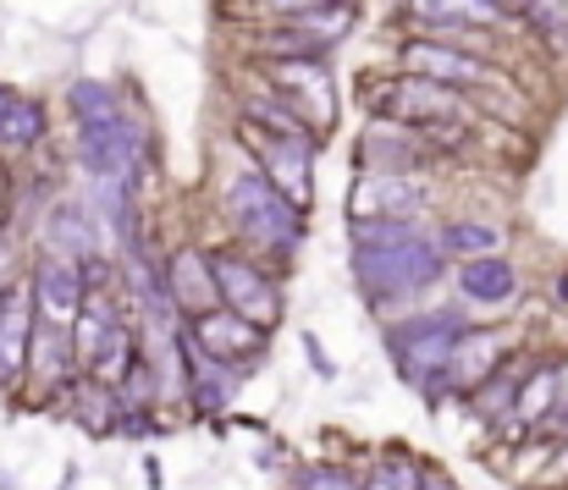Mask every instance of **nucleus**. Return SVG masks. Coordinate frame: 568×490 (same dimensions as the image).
Masks as SVG:
<instances>
[{
	"label": "nucleus",
	"instance_id": "5",
	"mask_svg": "<svg viewBox=\"0 0 568 490\" xmlns=\"http://www.w3.org/2000/svg\"><path fill=\"white\" fill-rule=\"evenodd\" d=\"M464 320L458 315H403V320H392L386 326V358H392V369H397V380H408V386H419L425 397H436V386H442V375H447V364H453V353H458V341H464Z\"/></svg>",
	"mask_w": 568,
	"mask_h": 490
},
{
	"label": "nucleus",
	"instance_id": "31",
	"mask_svg": "<svg viewBox=\"0 0 568 490\" xmlns=\"http://www.w3.org/2000/svg\"><path fill=\"white\" fill-rule=\"evenodd\" d=\"M558 293H564V298H568V276H564V287H558Z\"/></svg>",
	"mask_w": 568,
	"mask_h": 490
},
{
	"label": "nucleus",
	"instance_id": "23",
	"mask_svg": "<svg viewBox=\"0 0 568 490\" xmlns=\"http://www.w3.org/2000/svg\"><path fill=\"white\" fill-rule=\"evenodd\" d=\"M354 248H381V243H403L419 237V221H348Z\"/></svg>",
	"mask_w": 568,
	"mask_h": 490
},
{
	"label": "nucleus",
	"instance_id": "27",
	"mask_svg": "<svg viewBox=\"0 0 568 490\" xmlns=\"http://www.w3.org/2000/svg\"><path fill=\"white\" fill-rule=\"evenodd\" d=\"M17 287V276H11V243L0 237V304H6V293Z\"/></svg>",
	"mask_w": 568,
	"mask_h": 490
},
{
	"label": "nucleus",
	"instance_id": "1",
	"mask_svg": "<svg viewBox=\"0 0 568 490\" xmlns=\"http://www.w3.org/2000/svg\"><path fill=\"white\" fill-rule=\"evenodd\" d=\"M67 111H72V127H78V165L89 171V182H105V176L144 182V133L128 116V105L116 100L111 83L78 78L67 89Z\"/></svg>",
	"mask_w": 568,
	"mask_h": 490
},
{
	"label": "nucleus",
	"instance_id": "8",
	"mask_svg": "<svg viewBox=\"0 0 568 490\" xmlns=\"http://www.w3.org/2000/svg\"><path fill=\"white\" fill-rule=\"evenodd\" d=\"M376 111L381 122H397V127H425V133H436V127H447L453 122V111H458V94L453 89H442V83H430V78H414V72H397L386 89L376 94Z\"/></svg>",
	"mask_w": 568,
	"mask_h": 490
},
{
	"label": "nucleus",
	"instance_id": "28",
	"mask_svg": "<svg viewBox=\"0 0 568 490\" xmlns=\"http://www.w3.org/2000/svg\"><path fill=\"white\" fill-rule=\"evenodd\" d=\"M11 100H17V94H11V89L0 83V122H6V111H11Z\"/></svg>",
	"mask_w": 568,
	"mask_h": 490
},
{
	"label": "nucleus",
	"instance_id": "19",
	"mask_svg": "<svg viewBox=\"0 0 568 490\" xmlns=\"http://www.w3.org/2000/svg\"><path fill=\"white\" fill-rule=\"evenodd\" d=\"M436 248L447 254V259H491L497 248H503V232L497 226H486V221H447L442 232H436Z\"/></svg>",
	"mask_w": 568,
	"mask_h": 490
},
{
	"label": "nucleus",
	"instance_id": "22",
	"mask_svg": "<svg viewBox=\"0 0 568 490\" xmlns=\"http://www.w3.org/2000/svg\"><path fill=\"white\" fill-rule=\"evenodd\" d=\"M359 490H425V469H419L414 452H386L365 469Z\"/></svg>",
	"mask_w": 568,
	"mask_h": 490
},
{
	"label": "nucleus",
	"instance_id": "30",
	"mask_svg": "<svg viewBox=\"0 0 568 490\" xmlns=\"http://www.w3.org/2000/svg\"><path fill=\"white\" fill-rule=\"evenodd\" d=\"M0 490H22V486H17V480H11V474H6V469H0Z\"/></svg>",
	"mask_w": 568,
	"mask_h": 490
},
{
	"label": "nucleus",
	"instance_id": "16",
	"mask_svg": "<svg viewBox=\"0 0 568 490\" xmlns=\"http://www.w3.org/2000/svg\"><path fill=\"white\" fill-rule=\"evenodd\" d=\"M166 282H172V298H178V309H183L189 320L221 309L215 270H210V254H204V248H183V254H172V259H166Z\"/></svg>",
	"mask_w": 568,
	"mask_h": 490
},
{
	"label": "nucleus",
	"instance_id": "14",
	"mask_svg": "<svg viewBox=\"0 0 568 490\" xmlns=\"http://www.w3.org/2000/svg\"><path fill=\"white\" fill-rule=\"evenodd\" d=\"M33 293H28V276L6 293L0 304V386H17L28 375V353H33Z\"/></svg>",
	"mask_w": 568,
	"mask_h": 490
},
{
	"label": "nucleus",
	"instance_id": "6",
	"mask_svg": "<svg viewBox=\"0 0 568 490\" xmlns=\"http://www.w3.org/2000/svg\"><path fill=\"white\" fill-rule=\"evenodd\" d=\"M237 144H243V155L260 165L298 210H310L315 204V139L310 133H271V127H254V122H243L237 116Z\"/></svg>",
	"mask_w": 568,
	"mask_h": 490
},
{
	"label": "nucleus",
	"instance_id": "7",
	"mask_svg": "<svg viewBox=\"0 0 568 490\" xmlns=\"http://www.w3.org/2000/svg\"><path fill=\"white\" fill-rule=\"evenodd\" d=\"M210 270H215V293H221V309H232L237 320L260 330H276L282 320V287L271 282V270L248 254H210Z\"/></svg>",
	"mask_w": 568,
	"mask_h": 490
},
{
	"label": "nucleus",
	"instance_id": "2",
	"mask_svg": "<svg viewBox=\"0 0 568 490\" xmlns=\"http://www.w3.org/2000/svg\"><path fill=\"white\" fill-rule=\"evenodd\" d=\"M354 287L359 298L392 315V309H408L419 304L425 293H436L447 282V254L436 248V237H403V243H381V248H354Z\"/></svg>",
	"mask_w": 568,
	"mask_h": 490
},
{
	"label": "nucleus",
	"instance_id": "21",
	"mask_svg": "<svg viewBox=\"0 0 568 490\" xmlns=\"http://www.w3.org/2000/svg\"><path fill=\"white\" fill-rule=\"evenodd\" d=\"M514 414H519V425L541 430V425H547V419L558 414V369H536V375H525Z\"/></svg>",
	"mask_w": 568,
	"mask_h": 490
},
{
	"label": "nucleus",
	"instance_id": "25",
	"mask_svg": "<svg viewBox=\"0 0 568 490\" xmlns=\"http://www.w3.org/2000/svg\"><path fill=\"white\" fill-rule=\"evenodd\" d=\"M271 22H287V17H304V11H321V6H343V0H254Z\"/></svg>",
	"mask_w": 568,
	"mask_h": 490
},
{
	"label": "nucleus",
	"instance_id": "9",
	"mask_svg": "<svg viewBox=\"0 0 568 490\" xmlns=\"http://www.w3.org/2000/svg\"><path fill=\"white\" fill-rule=\"evenodd\" d=\"M28 293H33V315L50 326H78L83 304H89V276L78 259L61 254H39L28 270Z\"/></svg>",
	"mask_w": 568,
	"mask_h": 490
},
{
	"label": "nucleus",
	"instance_id": "4",
	"mask_svg": "<svg viewBox=\"0 0 568 490\" xmlns=\"http://www.w3.org/2000/svg\"><path fill=\"white\" fill-rule=\"evenodd\" d=\"M72 341H78V369L83 380H100L111 391L128 386L133 364H139V326L122 315V304L111 293H89L78 326H72Z\"/></svg>",
	"mask_w": 568,
	"mask_h": 490
},
{
	"label": "nucleus",
	"instance_id": "18",
	"mask_svg": "<svg viewBox=\"0 0 568 490\" xmlns=\"http://www.w3.org/2000/svg\"><path fill=\"white\" fill-rule=\"evenodd\" d=\"M408 11H414V22L419 28H430V33H453V28H491V22H503L508 17V6L503 0H403Z\"/></svg>",
	"mask_w": 568,
	"mask_h": 490
},
{
	"label": "nucleus",
	"instance_id": "15",
	"mask_svg": "<svg viewBox=\"0 0 568 490\" xmlns=\"http://www.w3.org/2000/svg\"><path fill=\"white\" fill-rule=\"evenodd\" d=\"M497 358H503V336L469 326L464 341H458V353H453V364H447V375H442V386H436V397H442V391H480V386L503 369Z\"/></svg>",
	"mask_w": 568,
	"mask_h": 490
},
{
	"label": "nucleus",
	"instance_id": "10",
	"mask_svg": "<svg viewBox=\"0 0 568 490\" xmlns=\"http://www.w3.org/2000/svg\"><path fill=\"white\" fill-rule=\"evenodd\" d=\"M403 72L430 78V83H442V89H453V94L491 83V67H486L480 55H469V50H458L453 39H436V33H419V39L403 44Z\"/></svg>",
	"mask_w": 568,
	"mask_h": 490
},
{
	"label": "nucleus",
	"instance_id": "26",
	"mask_svg": "<svg viewBox=\"0 0 568 490\" xmlns=\"http://www.w3.org/2000/svg\"><path fill=\"white\" fill-rule=\"evenodd\" d=\"M298 341H304V358H310V369H315L321 380H337V364H332V353L321 347V336H315V330H304Z\"/></svg>",
	"mask_w": 568,
	"mask_h": 490
},
{
	"label": "nucleus",
	"instance_id": "13",
	"mask_svg": "<svg viewBox=\"0 0 568 490\" xmlns=\"http://www.w3.org/2000/svg\"><path fill=\"white\" fill-rule=\"evenodd\" d=\"M39 237H44V254H61V259H78V265L100 259L94 254L100 248V215L83 198H55L44 226H39Z\"/></svg>",
	"mask_w": 568,
	"mask_h": 490
},
{
	"label": "nucleus",
	"instance_id": "29",
	"mask_svg": "<svg viewBox=\"0 0 568 490\" xmlns=\"http://www.w3.org/2000/svg\"><path fill=\"white\" fill-rule=\"evenodd\" d=\"M425 490H453L447 480H436V474H425Z\"/></svg>",
	"mask_w": 568,
	"mask_h": 490
},
{
	"label": "nucleus",
	"instance_id": "11",
	"mask_svg": "<svg viewBox=\"0 0 568 490\" xmlns=\"http://www.w3.org/2000/svg\"><path fill=\"white\" fill-rule=\"evenodd\" d=\"M193 347L204 353V358H215V364H232V369H243V364H254L260 353H265V341H271V330L248 326V320H237L232 309H215V315H199L189 326Z\"/></svg>",
	"mask_w": 568,
	"mask_h": 490
},
{
	"label": "nucleus",
	"instance_id": "17",
	"mask_svg": "<svg viewBox=\"0 0 568 490\" xmlns=\"http://www.w3.org/2000/svg\"><path fill=\"white\" fill-rule=\"evenodd\" d=\"M458 298L464 304H480V309H503V304H514L519 298V270L503 259V254H491V259H469V265H458Z\"/></svg>",
	"mask_w": 568,
	"mask_h": 490
},
{
	"label": "nucleus",
	"instance_id": "20",
	"mask_svg": "<svg viewBox=\"0 0 568 490\" xmlns=\"http://www.w3.org/2000/svg\"><path fill=\"white\" fill-rule=\"evenodd\" d=\"M44 133H50L44 105H39V100H11V111H6V122H0V150H6V155H28V150H39Z\"/></svg>",
	"mask_w": 568,
	"mask_h": 490
},
{
	"label": "nucleus",
	"instance_id": "12",
	"mask_svg": "<svg viewBox=\"0 0 568 490\" xmlns=\"http://www.w3.org/2000/svg\"><path fill=\"white\" fill-rule=\"evenodd\" d=\"M419 210H425V187L381 171H365L348 198V221H419Z\"/></svg>",
	"mask_w": 568,
	"mask_h": 490
},
{
	"label": "nucleus",
	"instance_id": "24",
	"mask_svg": "<svg viewBox=\"0 0 568 490\" xmlns=\"http://www.w3.org/2000/svg\"><path fill=\"white\" fill-rule=\"evenodd\" d=\"M304 490H359V480H354L348 469L321 463V469H304Z\"/></svg>",
	"mask_w": 568,
	"mask_h": 490
},
{
	"label": "nucleus",
	"instance_id": "3",
	"mask_svg": "<svg viewBox=\"0 0 568 490\" xmlns=\"http://www.w3.org/2000/svg\"><path fill=\"white\" fill-rule=\"evenodd\" d=\"M221 215L260 254H298L304 243V210L254 161H237L221 176Z\"/></svg>",
	"mask_w": 568,
	"mask_h": 490
}]
</instances>
